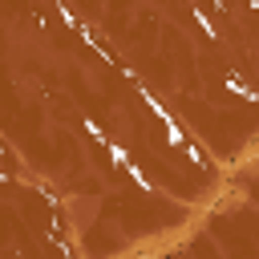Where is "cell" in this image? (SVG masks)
Instances as JSON below:
<instances>
[{
	"label": "cell",
	"instance_id": "3957f363",
	"mask_svg": "<svg viewBox=\"0 0 259 259\" xmlns=\"http://www.w3.org/2000/svg\"><path fill=\"white\" fill-rule=\"evenodd\" d=\"M231 89H235V93H239V97H247V101H251V97H255V93H251V89H247V85H243V81H235V77H231Z\"/></svg>",
	"mask_w": 259,
	"mask_h": 259
},
{
	"label": "cell",
	"instance_id": "7a4b0ae2",
	"mask_svg": "<svg viewBox=\"0 0 259 259\" xmlns=\"http://www.w3.org/2000/svg\"><path fill=\"white\" fill-rule=\"evenodd\" d=\"M194 20H198V24H202V32H206V36H214V24H210V20H206V16H202V12H198V8H194Z\"/></svg>",
	"mask_w": 259,
	"mask_h": 259
},
{
	"label": "cell",
	"instance_id": "6da1fadb",
	"mask_svg": "<svg viewBox=\"0 0 259 259\" xmlns=\"http://www.w3.org/2000/svg\"><path fill=\"white\" fill-rule=\"evenodd\" d=\"M142 101H146V105H150V109L162 117V125H166V142H170V146H190V142H186V134H182V125L170 117V109H166V105H162L154 93H142Z\"/></svg>",
	"mask_w": 259,
	"mask_h": 259
}]
</instances>
